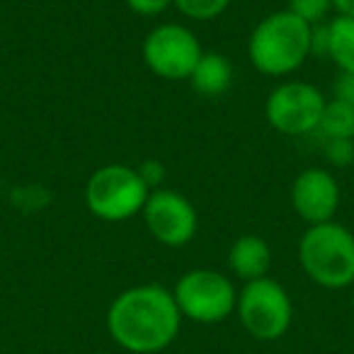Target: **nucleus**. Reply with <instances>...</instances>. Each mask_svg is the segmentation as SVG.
Here are the masks:
<instances>
[{
  "label": "nucleus",
  "instance_id": "nucleus-6",
  "mask_svg": "<svg viewBox=\"0 0 354 354\" xmlns=\"http://www.w3.org/2000/svg\"><path fill=\"white\" fill-rule=\"evenodd\" d=\"M236 313L250 337L272 342L286 335L294 320V304L289 291L272 277L245 281L238 291Z\"/></svg>",
  "mask_w": 354,
  "mask_h": 354
},
{
  "label": "nucleus",
  "instance_id": "nucleus-20",
  "mask_svg": "<svg viewBox=\"0 0 354 354\" xmlns=\"http://www.w3.org/2000/svg\"><path fill=\"white\" fill-rule=\"evenodd\" d=\"M138 175L143 177V183L148 185L151 189H158L160 187V180H162V165L158 160H146L136 167Z\"/></svg>",
  "mask_w": 354,
  "mask_h": 354
},
{
  "label": "nucleus",
  "instance_id": "nucleus-16",
  "mask_svg": "<svg viewBox=\"0 0 354 354\" xmlns=\"http://www.w3.org/2000/svg\"><path fill=\"white\" fill-rule=\"evenodd\" d=\"M286 10L304 20L306 25L315 27L328 22L330 12L335 10L333 0H286Z\"/></svg>",
  "mask_w": 354,
  "mask_h": 354
},
{
  "label": "nucleus",
  "instance_id": "nucleus-14",
  "mask_svg": "<svg viewBox=\"0 0 354 354\" xmlns=\"http://www.w3.org/2000/svg\"><path fill=\"white\" fill-rule=\"evenodd\" d=\"M315 136H320V141L354 138V107L339 102V100H328L323 114H320Z\"/></svg>",
  "mask_w": 354,
  "mask_h": 354
},
{
  "label": "nucleus",
  "instance_id": "nucleus-12",
  "mask_svg": "<svg viewBox=\"0 0 354 354\" xmlns=\"http://www.w3.org/2000/svg\"><path fill=\"white\" fill-rule=\"evenodd\" d=\"M187 83L202 97H221L233 85V64L218 51H204Z\"/></svg>",
  "mask_w": 354,
  "mask_h": 354
},
{
  "label": "nucleus",
  "instance_id": "nucleus-17",
  "mask_svg": "<svg viewBox=\"0 0 354 354\" xmlns=\"http://www.w3.org/2000/svg\"><path fill=\"white\" fill-rule=\"evenodd\" d=\"M325 160L335 167H347L354 162V138H333L323 141Z\"/></svg>",
  "mask_w": 354,
  "mask_h": 354
},
{
  "label": "nucleus",
  "instance_id": "nucleus-5",
  "mask_svg": "<svg viewBox=\"0 0 354 354\" xmlns=\"http://www.w3.org/2000/svg\"><path fill=\"white\" fill-rule=\"evenodd\" d=\"M172 296L183 318L202 325L223 323L236 313L238 304V289L231 277L209 267L185 272L172 286Z\"/></svg>",
  "mask_w": 354,
  "mask_h": 354
},
{
  "label": "nucleus",
  "instance_id": "nucleus-11",
  "mask_svg": "<svg viewBox=\"0 0 354 354\" xmlns=\"http://www.w3.org/2000/svg\"><path fill=\"white\" fill-rule=\"evenodd\" d=\"M228 270L243 281H255L262 277H270V267H272V248L265 238L245 236L236 238L228 248Z\"/></svg>",
  "mask_w": 354,
  "mask_h": 354
},
{
  "label": "nucleus",
  "instance_id": "nucleus-21",
  "mask_svg": "<svg viewBox=\"0 0 354 354\" xmlns=\"http://www.w3.org/2000/svg\"><path fill=\"white\" fill-rule=\"evenodd\" d=\"M333 8L337 15L354 17V0H333Z\"/></svg>",
  "mask_w": 354,
  "mask_h": 354
},
{
  "label": "nucleus",
  "instance_id": "nucleus-15",
  "mask_svg": "<svg viewBox=\"0 0 354 354\" xmlns=\"http://www.w3.org/2000/svg\"><path fill=\"white\" fill-rule=\"evenodd\" d=\"M231 0H172V8L194 22H212L228 10Z\"/></svg>",
  "mask_w": 354,
  "mask_h": 354
},
{
  "label": "nucleus",
  "instance_id": "nucleus-7",
  "mask_svg": "<svg viewBox=\"0 0 354 354\" xmlns=\"http://www.w3.org/2000/svg\"><path fill=\"white\" fill-rule=\"evenodd\" d=\"M143 64L162 80H189L204 49L197 35L180 22H162L153 27L141 44Z\"/></svg>",
  "mask_w": 354,
  "mask_h": 354
},
{
  "label": "nucleus",
  "instance_id": "nucleus-3",
  "mask_svg": "<svg viewBox=\"0 0 354 354\" xmlns=\"http://www.w3.org/2000/svg\"><path fill=\"white\" fill-rule=\"evenodd\" d=\"M299 262L313 284L347 289L354 284V233L337 221L308 226L299 241Z\"/></svg>",
  "mask_w": 354,
  "mask_h": 354
},
{
  "label": "nucleus",
  "instance_id": "nucleus-2",
  "mask_svg": "<svg viewBox=\"0 0 354 354\" xmlns=\"http://www.w3.org/2000/svg\"><path fill=\"white\" fill-rule=\"evenodd\" d=\"M310 35L313 27L306 25L289 10H277L262 17L248 39V59L270 78L291 75L310 59Z\"/></svg>",
  "mask_w": 354,
  "mask_h": 354
},
{
  "label": "nucleus",
  "instance_id": "nucleus-8",
  "mask_svg": "<svg viewBox=\"0 0 354 354\" xmlns=\"http://www.w3.org/2000/svg\"><path fill=\"white\" fill-rule=\"evenodd\" d=\"M325 95L306 80L279 83L265 100V119L274 131L284 136L315 133L325 109Z\"/></svg>",
  "mask_w": 354,
  "mask_h": 354
},
{
  "label": "nucleus",
  "instance_id": "nucleus-1",
  "mask_svg": "<svg viewBox=\"0 0 354 354\" xmlns=\"http://www.w3.org/2000/svg\"><path fill=\"white\" fill-rule=\"evenodd\" d=\"M183 325L172 289L138 284L124 289L107 308V333L131 354H156L175 342Z\"/></svg>",
  "mask_w": 354,
  "mask_h": 354
},
{
  "label": "nucleus",
  "instance_id": "nucleus-4",
  "mask_svg": "<svg viewBox=\"0 0 354 354\" xmlns=\"http://www.w3.org/2000/svg\"><path fill=\"white\" fill-rule=\"evenodd\" d=\"M151 187L143 183L136 167L124 162L102 165L88 177L85 185V207L100 221H129L146 207Z\"/></svg>",
  "mask_w": 354,
  "mask_h": 354
},
{
  "label": "nucleus",
  "instance_id": "nucleus-10",
  "mask_svg": "<svg viewBox=\"0 0 354 354\" xmlns=\"http://www.w3.org/2000/svg\"><path fill=\"white\" fill-rule=\"evenodd\" d=\"M291 207L308 226L335 221L339 207V185L325 167H306L291 185Z\"/></svg>",
  "mask_w": 354,
  "mask_h": 354
},
{
  "label": "nucleus",
  "instance_id": "nucleus-13",
  "mask_svg": "<svg viewBox=\"0 0 354 354\" xmlns=\"http://www.w3.org/2000/svg\"><path fill=\"white\" fill-rule=\"evenodd\" d=\"M339 73H354V17L335 15L328 20V56Z\"/></svg>",
  "mask_w": 354,
  "mask_h": 354
},
{
  "label": "nucleus",
  "instance_id": "nucleus-18",
  "mask_svg": "<svg viewBox=\"0 0 354 354\" xmlns=\"http://www.w3.org/2000/svg\"><path fill=\"white\" fill-rule=\"evenodd\" d=\"M127 8L133 15L141 17H158L172 8V0H127Z\"/></svg>",
  "mask_w": 354,
  "mask_h": 354
},
{
  "label": "nucleus",
  "instance_id": "nucleus-19",
  "mask_svg": "<svg viewBox=\"0 0 354 354\" xmlns=\"http://www.w3.org/2000/svg\"><path fill=\"white\" fill-rule=\"evenodd\" d=\"M333 100L354 107V73H339L333 83Z\"/></svg>",
  "mask_w": 354,
  "mask_h": 354
},
{
  "label": "nucleus",
  "instance_id": "nucleus-9",
  "mask_svg": "<svg viewBox=\"0 0 354 354\" xmlns=\"http://www.w3.org/2000/svg\"><path fill=\"white\" fill-rule=\"evenodd\" d=\"M148 233L165 248H183L197 236L199 214L183 192L167 187L151 189L141 212Z\"/></svg>",
  "mask_w": 354,
  "mask_h": 354
}]
</instances>
